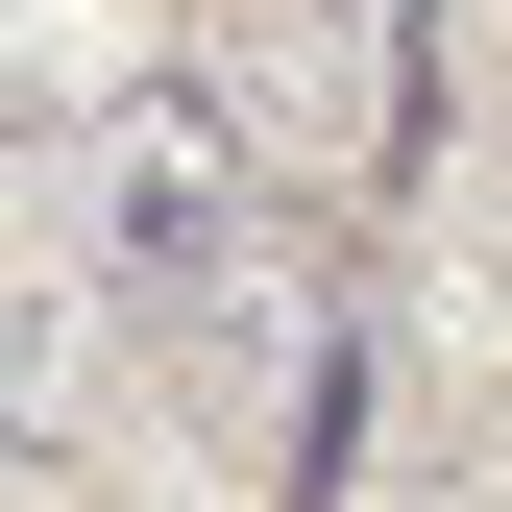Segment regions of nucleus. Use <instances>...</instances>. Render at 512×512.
I'll list each match as a JSON object with an SVG mask.
<instances>
[{"label": "nucleus", "instance_id": "obj_1", "mask_svg": "<svg viewBox=\"0 0 512 512\" xmlns=\"http://www.w3.org/2000/svg\"><path fill=\"white\" fill-rule=\"evenodd\" d=\"M74 244H98V293H147V317H220V293L293 244V220H269V147L220 122V74H122V98H98Z\"/></svg>", "mask_w": 512, "mask_h": 512}, {"label": "nucleus", "instance_id": "obj_2", "mask_svg": "<svg viewBox=\"0 0 512 512\" xmlns=\"http://www.w3.org/2000/svg\"><path fill=\"white\" fill-rule=\"evenodd\" d=\"M220 122L293 171H366L391 147V25L366 0H220Z\"/></svg>", "mask_w": 512, "mask_h": 512}]
</instances>
